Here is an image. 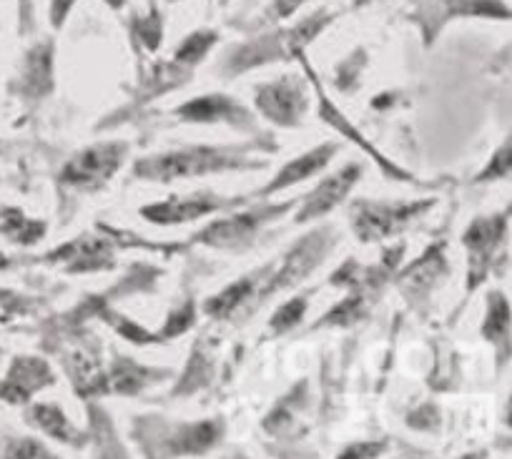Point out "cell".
Returning <instances> with one entry per match:
<instances>
[{
    "instance_id": "cell-13",
    "label": "cell",
    "mask_w": 512,
    "mask_h": 459,
    "mask_svg": "<svg viewBox=\"0 0 512 459\" xmlns=\"http://www.w3.org/2000/svg\"><path fill=\"white\" fill-rule=\"evenodd\" d=\"M502 229H505V224H502L500 219H477L475 224L467 229L465 244L467 249L472 251V256H475V266L480 264L482 259H487L492 246L500 241ZM475 266H472V269H475Z\"/></svg>"
},
{
    "instance_id": "cell-28",
    "label": "cell",
    "mask_w": 512,
    "mask_h": 459,
    "mask_svg": "<svg viewBox=\"0 0 512 459\" xmlns=\"http://www.w3.org/2000/svg\"><path fill=\"white\" fill-rule=\"evenodd\" d=\"M379 452V449H347V452H344V454H377Z\"/></svg>"
},
{
    "instance_id": "cell-18",
    "label": "cell",
    "mask_w": 512,
    "mask_h": 459,
    "mask_svg": "<svg viewBox=\"0 0 512 459\" xmlns=\"http://www.w3.org/2000/svg\"><path fill=\"white\" fill-rule=\"evenodd\" d=\"M510 327V306L502 299L500 294L490 296V312H487L485 322V337H490L492 342H502Z\"/></svg>"
},
{
    "instance_id": "cell-21",
    "label": "cell",
    "mask_w": 512,
    "mask_h": 459,
    "mask_svg": "<svg viewBox=\"0 0 512 459\" xmlns=\"http://www.w3.org/2000/svg\"><path fill=\"white\" fill-rule=\"evenodd\" d=\"M191 322H194V309H191V306H181L179 312L171 314L169 324H166V329H164V332H161L156 339L179 337L181 332H186V329L191 327Z\"/></svg>"
},
{
    "instance_id": "cell-22",
    "label": "cell",
    "mask_w": 512,
    "mask_h": 459,
    "mask_svg": "<svg viewBox=\"0 0 512 459\" xmlns=\"http://www.w3.org/2000/svg\"><path fill=\"white\" fill-rule=\"evenodd\" d=\"M359 309H362V299H349L344 301V304H339L332 314H327L322 322H329V324L352 322V319L359 317Z\"/></svg>"
},
{
    "instance_id": "cell-24",
    "label": "cell",
    "mask_w": 512,
    "mask_h": 459,
    "mask_svg": "<svg viewBox=\"0 0 512 459\" xmlns=\"http://www.w3.org/2000/svg\"><path fill=\"white\" fill-rule=\"evenodd\" d=\"M510 174V146H502L497 151V156L492 159L490 169H485V174L480 176V181L485 179H495V176H507Z\"/></svg>"
},
{
    "instance_id": "cell-5",
    "label": "cell",
    "mask_w": 512,
    "mask_h": 459,
    "mask_svg": "<svg viewBox=\"0 0 512 459\" xmlns=\"http://www.w3.org/2000/svg\"><path fill=\"white\" fill-rule=\"evenodd\" d=\"M324 246H327V234H322V231H317V234H312L309 239H304L302 244H299L297 249L287 256L282 271H279V274H274L272 284L262 291V296H259V299H264V296H272L274 291L284 289V286H292V284H297L299 279H304V276H307L309 271L319 264V259H322V254H324Z\"/></svg>"
},
{
    "instance_id": "cell-4",
    "label": "cell",
    "mask_w": 512,
    "mask_h": 459,
    "mask_svg": "<svg viewBox=\"0 0 512 459\" xmlns=\"http://www.w3.org/2000/svg\"><path fill=\"white\" fill-rule=\"evenodd\" d=\"M256 103L262 108L264 116H269L272 121L282 123H297L302 118V113L307 111V98H304L302 86L297 81H279L272 86H264L256 96Z\"/></svg>"
},
{
    "instance_id": "cell-20",
    "label": "cell",
    "mask_w": 512,
    "mask_h": 459,
    "mask_svg": "<svg viewBox=\"0 0 512 459\" xmlns=\"http://www.w3.org/2000/svg\"><path fill=\"white\" fill-rule=\"evenodd\" d=\"M304 312H307V299H292L279 309L272 317V329L274 332H287V329L297 327L302 322Z\"/></svg>"
},
{
    "instance_id": "cell-3",
    "label": "cell",
    "mask_w": 512,
    "mask_h": 459,
    "mask_svg": "<svg viewBox=\"0 0 512 459\" xmlns=\"http://www.w3.org/2000/svg\"><path fill=\"white\" fill-rule=\"evenodd\" d=\"M427 209V204H412V206H379V204H359L354 206V231L359 239L377 241L384 236L397 234L405 229L417 214Z\"/></svg>"
},
{
    "instance_id": "cell-10",
    "label": "cell",
    "mask_w": 512,
    "mask_h": 459,
    "mask_svg": "<svg viewBox=\"0 0 512 459\" xmlns=\"http://www.w3.org/2000/svg\"><path fill=\"white\" fill-rule=\"evenodd\" d=\"M264 219H267L264 211L234 216V219H226V221H219V224L209 226L199 239H204V244H211V246H239L254 236L256 226L262 224Z\"/></svg>"
},
{
    "instance_id": "cell-1",
    "label": "cell",
    "mask_w": 512,
    "mask_h": 459,
    "mask_svg": "<svg viewBox=\"0 0 512 459\" xmlns=\"http://www.w3.org/2000/svg\"><path fill=\"white\" fill-rule=\"evenodd\" d=\"M231 166H239V161L229 159L224 151H216V148H189V151L166 153V156H159V159L141 161L136 166V174L149 181H171L181 179V176L211 174V171L231 169Z\"/></svg>"
},
{
    "instance_id": "cell-17",
    "label": "cell",
    "mask_w": 512,
    "mask_h": 459,
    "mask_svg": "<svg viewBox=\"0 0 512 459\" xmlns=\"http://www.w3.org/2000/svg\"><path fill=\"white\" fill-rule=\"evenodd\" d=\"M33 419H36L38 427L46 434H51V437L63 439V442H71V439L76 437V432H73V427L68 424V419L63 417L61 409L51 407V404H38V407L33 409Z\"/></svg>"
},
{
    "instance_id": "cell-11",
    "label": "cell",
    "mask_w": 512,
    "mask_h": 459,
    "mask_svg": "<svg viewBox=\"0 0 512 459\" xmlns=\"http://www.w3.org/2000/svg\"><path fill=\"white\" fill-rule=\"evenodd\" d=\"M221 206V201L216 199H174V201H166V204H156L144 209L141 214L146 219H151L154 224H179V221H191V219H199V216L211 214Z\"/></svg>"
},
{
    "instance_id": "cell-27",
    "label": "cell",
    "mask_w": 512,
    "mask_h": 459,
    "mask_svg": "<svg viewBox=\"0 0 512 459\" xmlns=\"http://www.w3.org/2000/svg\"><path fill=\"white\" fill-rule=\"evenodd\" d=\"M304 0H274V6H277V16L279 18H287L292 16L294 11H297L299 6H302Z\"/></svg>"
},
{
    "instance_id": "cell-2",
    "label": "cell",
    "mask_w": 512,
    "mask_h": 459,
    "mask_svg": "<svg viewBox=\"0 0 512 459\" xmlns=\"http://www.w3.org/2000/svg\"><path fill=\"white\" fill-rule=\"evenodd\" d=\"M123 153H126V148L118 146V143H101V146L86 148L68 161V166L63 169V181L71 186L103 184L116 174Z\"/></svg>"
},
{
    "instance_id": "cell-25",
    "label": "cell",
    "mask_w": 512,
    "mask_h": 459,
    "mask_svg": "<svg viewBox=\"0 0 512 459\" xmlns=\"http://www.w3.org/2000/svg\"><path fill=\"white\" fill-rule=\"evenodd\" d=\"M73 3H76V0H53V8H51V21H53V26H63V21H66V16L68 13H71V8H73Z\"/></svg>"
},
{
    "instance_id": "cell-7",
    "label": "cell",
    "mask_w": 512,
    "mask_h": 459,
    "mask_svg": "<svg viewBox=\"0 0 512 459\" xmlns=\"http://www.w3.org/2000/svg\"><path fill=\"white\" fill-rule=\"evenodd\" d=\"M53 382V374L51 369H48L46 362H41V359H18L16 364H13L11 374H8L6 379V387H3V397L8 399V402L13 404H23L31 399V394L36 392V389L46 387V384Z\"/></svg>"
},
{
    "instance_id": "cell-26",
    "label": "cell",
    "mask_w": 512,
    "mask_h": 459,
    "mask_svg": "<svg viewBox=\"0 0 512 459\" xmlns=\"http://www.w3.org/2000/svg\"><path fill=\"white\" fill-rule=\"evenodd\" d=\"M11 454H13V457H46L48 449L36 447V444L28 439V442H21V447H18V449H11Z\"/></svg>"
},
{
    "instance_id": "cell-23",
    "label": "cell",
    "mask_w": 512,
    "mask_h": 459,
    "mask_svg": "<svg viewBox=\"0 0 512 459\" xmlns=\"http://www.w3.org/2000/svg\"><path fill=\"white\" fill-rule=\"evenodd\" d=\"M139 36H141V41H144L149 48L159 46V41H161V21H159V16H156V11L151 13V16L146 18V21L139 23Z\"/></svg>"
},
{
    "instance_id": "cell-16",
    "label": "cell",
    "mask_w": 512,
    "mask_h": 459,
    "mask_svg": "<svg viewBox=\"0 0 512 459\" xmlns=\"http://www.w3.org/2000/svg\"><path fill=\"white\" fill-rule=\"evenodd\" d=\"M146 379H149V369L136 367V364H131L126 359V362L116 364V369H113L111 377H106V389H116V392L134 394L144 387Z\"/></svg>"
},
{
    "instance_id": "cell-6",
    "label": "cell",
    "mask_w": 512,
    "mask_h": 459,
    "mask_svg": "<svg viewBox=\"0 0 512 459\" xmlns=\"http://www.w3.org/2000/svg\"><path fill=\"white\" fill-rule=\"evenodd\" d=\"M357 179H359V169L357 166H352V169L339 171L337 176H332V179H327L324 184H319L317 189L307 196L302 211L297 214L299 224H302V221H309V219H317V216L332 211L334 206H337L339 201L349 194V189H352L354 181Z\"/></svg>"
},
{
    "instance_id": "cell-19",
    "label": "cell",
    "mask_w": 512,
    "mask_h": 459,
    "mask_svg": "<svg viewBox=\"0 0 512 459\" xmlns=\"http://www.w3.org/2000/svg\"><path fill=\"white\" fill-rule=\"evenodd\" d=\"M214 41H216V33L211 31L191 33V36L181 43L179 51H176V61L186 63V66H194V63H199L201 58L209 53V48L214 46Z\"/></svg>"
},
{
    "instance_id": "cell-12",
    "label": "cell",
    "mask_w": 512,
    "mask_h": 459,
    "mask_svg": "<svg viewBox=\"0 0 512 459\" xmlns=\"http://www.w3.org/2000/svg\"><path fill=\"white\" fill-rule=\"evenodd\" d=\"M332 153H334V146H322V148H317V151H309V153H304V156H299L297 161H292L289 166H284L282 174L274 179L272 186H267V189H264V194L282 191V189H287V186L299 184V181L307 179V176L317 174L322 166H327V161L332 159Z\"/></svg>"
},
{
    "instance_id": "cell-9",
    "label": "cell",
    "mask_w": 512,
    "mask_h": 459,
    "mask_svg": "<svg viewBox=\"0 0 512 459\" xmlns=\"http://www.w3.org/2000/svg\"><path fill=\"white\" fill-rule=\"evenodd\" d=\"M51 261H63L68 264V271L103 269L111 261V244L103 239H93V236H83V239L53 251Z\"/></svg>"
},
{
    "instance_id": "cell-14",
    "label": "cell",
    "mask_w": 512,
    "mask_h": 459,
    "mask_svg": "<svg viewBox=\"0 0 512 459\" xmlns=\"http://www.w3.org/2000/svg\"><path fill=\"white\" fill-rule=\"evenodd\" d=\"M219 432L221 427L214 422L194 424L174 439V452H201L219 439Z\"/></svg>"
},
{
    "instance_id": "cell-29",
    "label": "cell",
    "mask_w": 512,
    "mask_h": 459,
    "mask_svg": "<svg viewBox=\"0 0 512 459\" xmlns=\"http://www.w3.org/2000/svg\"><path fill=\"white\" fill-rule=\"evenodd\" d=\"M106 3H108V6H111V8H121L123 3H126V0H106Z\"/></svg>"
},
{
    "instance_id": "cell-15",
    "label": "cell",
    "mask_w": 512,
    "mask_h": 459,
    "mask_svg": "<svg viewBox=\"0 0 512 459\" xmlns=\"http://www.w3.org/2000/svg\"><path fill=\"white\" fill-rule=\"evenodd\" d=\"M251 289H254V279H251V276L249 279L236 281V284H231L229 289L221 291L219 296L209 299V304H206V314H211V317H226V314L234 312L241 301H246V296L251 294Z\"/></svg>"
},
{
    "instance_id": "cell-8",
    "label": "cell",
    "mask_w": 512,
    "mask_h": 459,
    "mask_svg": "<svg viewBox=\"0 0 512 459\" xmlns=\"http://www.w3.org/2000/svg\"><path fill=\"white\" fill-rule=\"evenodd\" d=\"M181 118L194 123H214V121H226L234 123V126H246L251 121L249 113L244 108L236 106L231 98L226 96H206V98H194L191 103L181 106L179 111Z\"/></svg>"
}]
</instances>
